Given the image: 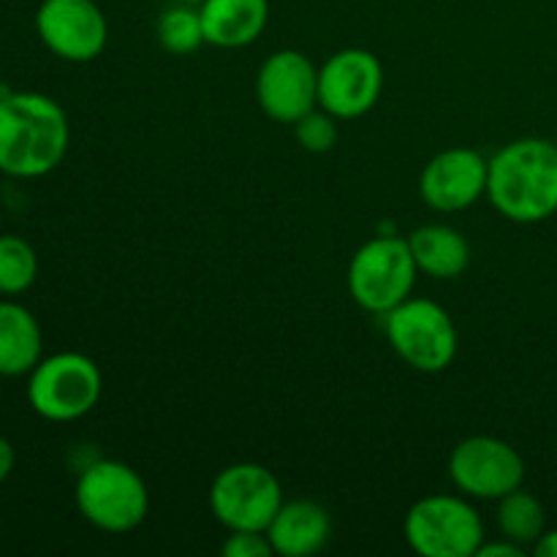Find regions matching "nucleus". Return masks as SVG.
<instances>
[{"mask_svg":"<svg viewBox=\"0 0 557 557\" xmlns=\"http://www.w3.org/2000/svg\"><path fill=\"white\" fill-rule=\"evenodd\" d=\"M69 114L44 92L0 96V172L16 180L47 177L69 152Z\"/></svg>","mask_w":557,"mask_h":557,"instance_id":"nucleus-1","label":"nucleus"},{"mask_svg":"<svg viewBox=\"0 0 557 557\" xmlns=\"http://www.w3.org/2000/svg\"><path fill=\"white\" fill-rule=\"evenodd\" d=\"M487 199L515 223H542L557 212V145L547 139L509 141L490 158Z\"/></svg>","mask_w":557,"mask_h":557,"instance_id":"nucleus-2","label":"nucleus"},{"mask_svg":"<svg viewBox=\"0 0 557 557\" xmlns=\"http://www.w3.org/2000/svg\"><path fill=\"white\" fill-rule=\"evenodd\" d=\"M76 509L107 533H128L145 522L150 493L139 473L120 460L90 462L76 479Z\"/></svg>","mask_w":557,"mask_h":557,"instance_id":"nucleus-3","label":"nucleus"},{"mask_svg":"<svg viewBox=\"0 0 557 557\" xmlns=\"http://www.w3.org/2000/svg\"><path fill=\"white\" fill-rule=\"evenodd\" d=\"M103 379L90 357L76 351L52 354L30 370L27 403L47 422H76L98 406Z\"/></svg>","mask_w":557,"mask_h":557,"instance_id":"nucleus-4","label":"nucleus"},{"mask_svg":"<svg viewBox=\"0 0 557 557\" xmlns=\"http://www.w3.org/2000/svg\"><path fill=\"white\" fill-rule=\"evenodd\" d=\"M417 272L408 239L384 234L354 253L348 267V292L362 310L386 315L411 297Z\"/></svg>","mask_w":557,"mask_h":557,"instance_id":"nucleus-5","label":"nucleus"},{"mask_svg":"<svg viewBox=\"0 0 557 557\" xmlns=\"http://www.w3.org/2000/svg\"><path fill=\"white\" fill-rule=\"evenodd\" d=\"M392 348L419 373H441L457 357V330L441 305L424 297H408L384 315Z\"/></svg>","mask_w":557,"mask_h":557,"instance_id":"nucleus-6","label":"nucleus"},{"mask_svg":"<svg viewBox=\"0 0 557 557\" xmlns=\"http://www.w3.org/2000/svg\"><path fill=\"white\" fill-rule=\"evenodd\" d=\"M484 539L482 517L455 495H428L406 517V542L422 557H476Z\"/></svg>","mask_w":557,"mask_h":557,"instance_id":"nucleus-7","label":"nucleus"},{"mask_svg":"<svg viewBox=\"0 0 557 557\" xmlns=\"http://www.w3.org/2000/svg\"><path fill=\"white\" fill-rule=\"evenodd\" d=\"M281 506V482L259 462L223 468L210 487L212 515L228 531H267Z\"/></svg>","mask_w":557,"mask_h":557,"instance_id":"nucleus-8","label":"nucleus"},{"mask_svg":"<svg viewBox=\"0 0 557 557\" xmlns=\"http://www.w3.org/2000/svg\"><path fill=\"white\" fill-rule=\"evenodd\" d=\"M449 479L460 493L479 500H500L525 482L520 451L493 435H473L455 446L449 457Z\"/></svg>","mask_w":557,"mask_h":557,"instance_id":"nucleus-9","label":"nucleus"},{"mask_svg":"<svg viewBox=\"0 0 557 557\" xmlns=\"http://www.w3.org/2000/svg\"><path fill=\"white\" fill-rule=\"evenodd\" d=\"M381 90L384 69L368 49H341L319 69V107L337 120L368 114Z\"/></svg>","mask_w":557,"mask_h":557,"instance_id":"nucleus-10","label":"nucleus"},{"mask_svg":"<svg viewBox=\"0 0 557 557\" xmlns=\"http://www.w3.org/2000/svg\"><path fill=\"white\" fill-rule=\"evenodd\" d=\"M36 30L44 47L69 63H87L107 49L109 25L96 0H41Z\"/></svg>","mask_w":557,"mask_h":557,"instance_id":"nucleus-11","label":"nucleus"},{"mask_svg":"<svg viewBox=\"0 0 557 557\" xmlns=\"http://www.w3.org/2000/svg\"><path fill=\"white\" fill-rule=\"evenodd\" d=\"M256 98L267 117L294 125L319 107V69L297 49L272 52L256 76Z\"/></svg>","mask_w":557,"mask_h":557,"instance_id":"nucleus-12","label":"nucleus"},{"mask_svg":"<svg viewBox=\"0 0 557 557\" xmlns=\"http://www.w3.org/2000/svg\"><path fill=\"white\" fill-rule=\"evenodd\" d=\"M490 161L471 147L438 152L419 177V194L430 210L462 212L487 196Z\"/></svg>","mask_w":557,"mask_h":557,"instance_id":"nucleus-13","label":"nucleus"},{"mask_svg":"<svg viewBox=\"0 0 557 557\" xmlns=\"http://www.w3.org/2000/svg\"><path fill=\"white\" fill-rule=\"evenodd\" d=\"M272 549L283 557H310L324 549L332 536L330 511L315 500H283L281 511L267 528Z\"/></svg>","mask_w":557,"mask_h":557,"instance_id":"nucleus-14","label":"nucleus"},{"mask_svg":"<svg viewBox=\"0 0 557 557\" xmlns=\"http://www.w3.org/2000/svg\"><path fill=\"white\" fill-rule=\"evenodd\" d=\"M201 25L207 44L239 49L253 44L270 20V0H201Z\"/></svg>","mask_w":557,"mask_h":557,"instance_id":"nucleus-15","label":"nucleus"},{"mask_svg":"<svg viewBox=\"0 0 557 557\" xmlns=\"http://www.w3.org/2000/svg\"><path fill=\"white\" fill-rule=\"evenodd\" d=\"M44 335L36 315L20 302H0V375H27L41 362Z\"/></svg>","mask_w":557,"mask_h":557,"instance_id":"nucleus-16","label":"nucleus"},{"mask_svg":"<svg viewBox=\"0 0 557 557\" xmlns=\"http://www.w3.org/2000/svg\"><path fill=\"white\" fill-rule=\"evenodd\" d=\"M419 272L438 281L460 277L471 264V245L451 226H419L408 237Z\"/></svg>","mask_w":557,"mask_h":557,"instance_id":"nucleus-17","label":"nucleus"},{"mask_svg":"<svg viewBox=\"0 0 557 557\" xmlns=\"http://www.w3.org/2000/svg\"><path fill=\"white\" fill-rule=\"evenodd\" d=\"M498 528L504 539L520 544V547L536 544L542 533L547 531V511L536 495L517 487L515 493L498 500Z\"/></svg>","mask_w":557,"mask_h":557,"instance_id":"nucleus-18","label":"nucleus"},{"mask_svg":"<svg viewBox=\"0 0 557 557\" xmlns=\"http://www.w3.org/2000/svg\"><path fill=\"white\" fill-rule=\"evenodd\" d=\"M38 277V256L27 239L0 234V294H25Z\"/></svg>","mask_w":557,"mask_h":557,"instance_id":"nucleus-19","label":"nucleus"},{"mask_svg":"<svg viewBox=\"0 0 557 557\" xmlns=\"http://www.w3.org/2000/svg\"><path fill=\"white\" fill-rule=\"evenodd\" d=\"M158 41L172 54H190L207 44L199 5L174 3L158 20Z\"/></svg>","mask_w":557,"mask_h":557,"instance_id":"nucleus-20","label":"nucleus"},{"mask_svg":"<svg viewBox=\"0 0 557 557\" xmlns=\"http://www.w3.org/2000/svg\"><path fill=\"white\" fill-rule=\"evenodd\" d=\"M337 117L330 112H308L302 120L294 123L297 141L308 152H330L337 141Z\"/></svg>","mask_w":557,"mask_h":557,"instance_id":"nucleus-21","label":"nucleus"},{"mask_svg":"<svg viewBox=\"0 0 557 557\" xmlns=\"http://www.w3.org/2000/svg\"><path fill=\"white\" fill-rule=\"evenodd\" d=\"M226 557H270L275 555L267 531H228L226 544H223Z\"/></svg>","mask_w":557,"mask_h":557,"instance_id":"nucleus-22","label":"nucleus"},{"mask_svg":"<svg viewBox=\"0 0 557 557\" xmlns=\"http://www.w3.org/2000/svg\"><path fill=\"white\" fill-rule=\"evenodd\" d=\"M476 557H522V547H520V544L509 542V539H506V542H500V544L484 542L482 547L476 549Z\"/></svg>","mask_w":557,"mask_h":557,"instance_id":"nucleus-23","label":"nucleus"},{"mask_svg":"<svg viewBox=\"0 0 557 557\" xmlns=\"http://www.w3.org/2000/svg\"><path fill=\"white\" fill-rule=\"evenodd\" d=\"M14 462H16L14 446H11V441H5L3 435H0V484L11 476V471H14Z\"/></svg>","mask_w":557,"mask_h":557,"instance_id":"nucleus-24","label":"nucleus"},{"mask_svg":"<svg viewBox=\"0 0 557 557\" xmlns=\"http://www.w3.org/2000/svg\"><path fill=\"white\" fill-rule=\"evenodd\" d=\"M533 553L539 557H557V531H544L542 539L533 544Z\"/></svg>","mask_w":557,"mask_h":557,"instance_id":"nucleus-25","label":"nucleus"},{"mask_svg":"<svg viewBox=\"0 0 557 557\" xmlns=\"http://www.w3.org/2000/svg\"><path fill=\"white\" fill-rule=\"evenodd\" d=\"M174 3H190V5H199L201 0H174Z\"/></svg>","mask_w":557,"mask_h":557,"instance_id":"nucleus-26","label":"nucleus"},{"mask_svg":"<svg viewBox=\"0 0 557 557\" xmlns=\"http://www.w3.org/2000/svg\"><path fill=\"white\" fill-rule=\"evenodd\" d=\"M3 92H5V90H3V85H0V96H3Z\"/></svg>","mask_w":557,"mask_h":557,"instance_id":"nucleus-27","label":"nucleus"},{"mask_svg":"<svg viewBox=\"0 0 557 557\" xmlns=\"http://www.w3.org/2000/svg\"><path fill=\"white\" fill-rule=\"evenodd\" d=\"M555 145H557V139H555Z\"/></svg>","mask_w":557,"mask_h":557,"instance_id":"nucleus-28","label":"nucleus"}]
</instances>
